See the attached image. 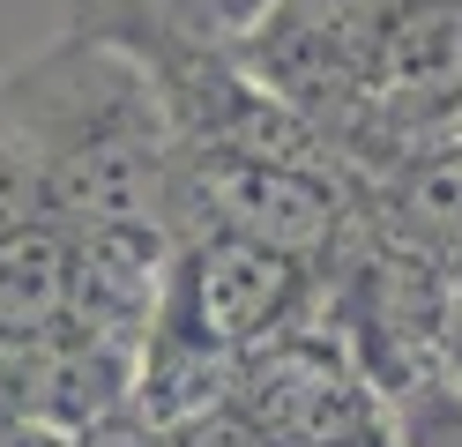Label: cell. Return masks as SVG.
I'll use <instances>...</instances> for the list:
<instances>
[{
  "label": "cell",
  "mask_w": 462,
  "mask_h": 447,
  "mask_svg": "<svg viewBox=\"0 0 462 447\" xmlns=\"http://www.w3.org/2000/svg\"><path fill=\"white\" fill-rule=\"evenodd\" d=\"M0 127L45 172V201L68 231L164 217L180 194V135L127 45L68 23L45 52L0 68Z\"/></svg>",
  "instance_id": "1"
},
{
  "label": "cell",
  "mask_w": 462,
  "mask_h": 447,
  "mask_svg": "<svg viewBox=\"0 0 462 447\" xmlns=\"http://www.w3.org/2000/svg\"><path fill=\"white\" fill-rule=\"evenodd\" d=\"M358 164H291V157H217V149H180V194H171V224L187 231H231L262 238L276 254H299L328 268L336 247L351 238L365 209Z\"/></svg>",
  "instance_id": "2"
},
{
  "label": "cell",
  "mask_w": 462,
  "mask_h": 447,
  "mask_svg": "<svg viewBox=\"0 0 462 447\" xmlns=\"http://www.w3.org/2000/svg\"><path fill=\"white\" fill-rule=\"evenodd\" d=\"M388 15H395V0H269L231 45L283 105L306 112L343 149L365 112Z\"/></svg>",
  "instance_id": "3"
},
{
  "label": "cell",
  "mask_w": 462,
  "mask_h": 447,
  "mask_svg": "<svg viewBox=\"0 0 462 447\" xmlns=\"http://www.w3.org/2000/svg\"><path fill=\"white\" fill-rule=\"evenodd\" d=\"M231 403H239L276 447H381L388 440L381 387L365 380L351 343H343L321 313L254 350L239 366Z\"/></svg>",
  "instance_id": "4"
},
{
  "label": "cell",
  "mask_w": 462,
  "mask_h": 447,
  "mask_svg": "<svg viewBox=\"0 0 462 447\" xmlns=\"http://www.w3.org/2000/svg\"><path fill=\"white\" fill-rule=\"evenodd\" d=\"M75 321V231L60 217L0 231V358L52 343Z\"/></svg>",
  "instance_id": "5"
},
{
  "label": "cell",
  "mask_w": 462,
  "mask_h": 447,
  "mask_svg": "<svg viewBox=\"0 0 462 447\" xmlns=\"http://www.w3.org/2000/svg\"><path fill=\"white\" fill-rule=\"evenodd\" d=\"M373 201L388 217L432 247L448 268H462V149H425V157H402L373 179Z\"/></svg>",
  "instance_id": "6"
},
{
  "label": "cell",
  "mask_w": 462,
  "mask_h": 447,
  "mask_svg": "<svg viewBox=\"0 0 462 447\" xmlns=\"http://www.w3.org/2000/svg\"><path fill=\"white\" fill-rule=\"evenodd\" d=\"M171 447H276L239 403H209V410H194L187 425H171Z\"/></svg>",
  "instance_id": "7"
},
{
  "label": "cell",
  "mask_w": 462,
  "mask_h": 447,
  "mask_svg": "<svg viewBox=\"0 0 462 447\" xmlns=\"http://www.w3.org/2000/svg\"><path fill=\"white\" fill-rule=\"evenodd\" d=\"M440 373L462 387V268H455V298H448V336H440Z\"/></svg>",
  "instance_id": "8"
},
{
  "label": "cell",
  "mask_w": 462,
  "mask_h": 447,
  "mask_svg": "<svg viewBox=\"0 0 462 447\" xmlns=\"http://www.w3.org/2000/svg\"><path fill=\"white\" fill-rule=\"evenodd\" d=\"M432 149H462V105L448 112V127H440V142H432Z\"/></svg>",
  "instance_id": "9"
}]
</instances>
